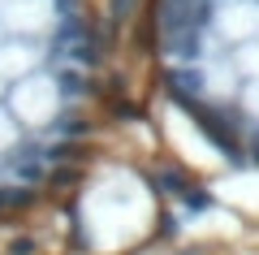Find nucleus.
Instances as JSON below:
<instances>
[{"label": "nucleus", "instance_id": "nucleus-1", "mask_svg": "<svg viewBox=\"0 0 259 255\" xmlns=\"http://www.w3.org/2000/svg\"><path fill=\"white\" fill-rule=\"evenodd\" d=\"M216 26H221V35H229V39L259 35V0H221Z\"/></svg>", "mask_w": 259, "mask_h": 255}, {"label": "nucleus", "instance_id": "nucleus-3", "mask_svg": "<svg viewBox=\"0 0 259 255\" xmlns=\"http://www.w3.org/2000/svg\"><path fill=\"white\" fill-rule=\"evenodd\" d=\"M30 251H35V242H30V238H18V242L9 246V255H30Z\"/></svg>", "mask_w": 259, "mask_h": 255}, {"label": "nucleus", "instance_id": "nucleus-2", "mask_svg": "<svg viewBox=\"0 0 259 255\" xmlns=\"http://www.w3.org/2000/svg\"><path fill=\"white\" fill-rule=\"evenodd\" d=\"M56 104H61V91H56L52 78H39V82L30 78L26 87L18 91V108L26 113V117H39V121H44V117H52V113H56Z\"/></svg>", "mask_w": 259, "mask_h": 255}]
</instances>
